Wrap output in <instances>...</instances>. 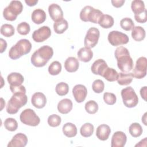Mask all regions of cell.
Masks as SVG:
<instances>
[{
    "mask_svg": "<svg viewBox=\"0 0 147 147\" xmlns=\"http://www.w3.org/2000/svg\"><path fill=\"white\" fill-rule=\"evenodd\" d=\"M114 55L117 60L118 67L122 72L127 73L133 69V61L126 48L123 46L117 48Z\"/></svg>",
    "mask_w": 147,
    "mask_h": 147,
    "instance_id": "cell-1",
    "label": "cell"
},
{
    "mask_svg": "<svg viewBox=\"0 0 147 147\" xmlns=\"http://www.w3.org/2000/svg\"><path fill=\"white\" fill-rule=\"evenodd\" d=\"M53 55V50L48 45H43L36 50L31 56V63L36 67L46 65Z\"/></svg>",
    "mask_w": 147,
    "mask_h": 147,
    "instance_id": "cell-2",
    "label": "cell"
},
{
    "mask_svg": "<svg viewBox=\"0 0 147 147\" xmlns=\"http://www.w3.org/2000/svg\"><path fill=\"white\" fill-rule=\"evenodd\" d=\"M31 48L32 44L28 40L21 39L11 47L9 52V56L13 60L19 59L21 56L29 53Z\"/></svg>",
    "mask_w": 147,
    "mask_h": 147,
    "instance_id": "cell-3",
    "label": "cell"
},
{
    "mask_svg": "<svg viewBox=\"0 0 147 147\" xmlns=\"http://www.w3.org/2000/svg\"><path fill=\"white\" fill-rule=\"evenodd\" d=\"M28 101V97L25 93H14L10 98L6 106V111L9 114H16L19 109L25 106Z\"/></svg>",
    "mask_w": 147,
    "mask_h": 147,
    "instance_id": "cell-4",
    "label": "cell"
},
{
    "mask_svg": "<svg viewBox=\"0 0 147 147\" xmlns=\"http://www.w3.org/2000/svg\"><path fill=\"white\" fill-rule=\"evenodd\" d=\"M103 15V14L100 10L94 9L91 6H86L80 11V18L84 22L98 24Z\"/></svg>",
    "mask_w": 147,
    "mask_h": 147,
    "instance_id": "cell-5",
    "label": "cell"
},
{
    "mask_svg": "<svg viewBox=\"0 0 147 147\" xmlns=\"http://www.w3.org/2000/svg\"><path fill=\"white\" fill-rule=\"evenodd\" d=\"M23 10V5L20 1H11L3 11V16L5 20L13 21L16 20Z\"/></svg>",
    "mask_w": 147,
    "mask_h": 147,
    "instance_id": "cell-6",
    "label": "cell"
},
{
    "mask_svg": "<svg viewBox=\"0 0 147 147\" xmlns=\"http://www.w3.org/2000/svg\"><path fill=\"white\" fill-rule=\"evenodd\" d=\"M121 94L123 103L126 107L132 108L138 104V98L131 87H127L122 89Z\"/></svg>",
    "mask_w": 147,
    "mask_h": 147,
    "instance_id": "cell-7",
    "label": "cell"
},
{
    "mask_svg": "<svg viewBox=\"0 0 147 147\" xmlns=\"http://www.w3.org/2000/svg\"><path fill=\"white\" fill-rule=\"evenodd\" d=\"M20 119L24 124L31 126H36L40 122V118L31 109L23 110L20 115Z\"/></svg>",
    "mask_w": 147,
    "mask_h": 147,
    "instance_id": "cell-8",
    "label": "cell"
},
{
    "mask_svg": "<svg viewBox=\"0 0 147 147\" xmlns=\"http://www.w3.org/2000/svg\"><path fill=\"white\" fill-rule=\"evenodd\" d=\"M109 42L113 46H118L121 45L126 44L129 40V37L121 32L113 30L110 32L107 37Z\"/></svg>",
    "mask_w": 147,
    "mask_h": 147,
    "instance_id": "cell-9",
    "label": "cell"
},
{
    "mask_svg": "<svg viewBox=\"0 0 147 147\" xmlns=\"http://www.w3.org/2000/svg\"><path fill=\"white\" fill-rule=\"evenodd\" d=\"M100 36V32L98 28H90L87 32L84 38V46L87 48H93L98 43Z\"/></svg>",
    "mask_w": 147,
    "mask_h": 147,
    "instance_id": "cell-10",
    "label": "cell"
},
{
    "mask_svg": "<svg viewBox=\"0 0 147 147\" xmlns=\"http://www.w3.org/2000/svg\"><path fill=\"white\" fill-rule=\"evenodd\" d=\"M147 59L145 57H139L136 63V66L133 71L134 78L136 79H142L146 75Z\"/></svg>",
    "mask_w": 147,
    "mask_h": 147,
    "instance_id": "cell-11",
    "label": "cell"
},
{
    "mask_svg": "<svg viewBox=\"0 0 147 147\" xmlns=\"http://www.w3.org/2000/svg\"><path fill=\"white\" fill-rule=\"evenodd\" d=\"M51 35V29L47 26H43L33 32L32 38L35 42H42L47 40Z\"/></svg>",
    "mask_w": 147,
    "mask_h": 147,
    "instance_id": "cell-12",
    "label": "cell"
},
{
    "mask_svg": "<svg viewBox=\"0 0 147 147\" xmlns=\"http://www.w3.org/2000/svg\"><path fill=\"white\" fill-rule=\"evenodd\" d=\"M28 140L27 136L21 133L16 134L7 144V147H24L26 145Z\"/></svg>",
    "mask_w": 147,
    "mask_h": 147,
    "instance_id": "cell-13",
    "label": "cell"
},
{
    "mask_svg": "<svg viewBox=\"0 0 147 147\" xmlns=\"http://www.w3.org/2000/svg\"><path fill=\"white\" fill-rule=\"evenodd\" d=\"M72 94L75 100L78 103H82L87 96V90L84 85L77 84L74 87Z\"/></svg>",
    "mask_w": 147,
    "mask_h": 147,
    "instance_id": "cell-14",
    "label": "cell"
},
{
    "mask_svg": "<svg viewBox=\"0 0 147 147\" xmlns=\"http://www.w3.org/2000/svg\"><path fill=\"white\" fill-rule=\"evenodd\" d=\"M127 137L126 134L121 131H115L111 138V147H123L126 144Z\"/></svg>",
    "mask_w": 147,
    "mask_h": 147,
    "instance_id": "cell-15",
    "label": "cell"
},
{
    "mask_svg": "<svg viewBox=\"0 0 147 147\" xmlns=\"http://www.w3.org/2000/svg\"><path fill=\"white\" fill-rule=\"evenodd\" d=\"M31 102L33 106L35 107L37 109H42L45 107L47 103V98L43 93L37 92L32 95Z\"/></svg>",
    "mask_w": 147,
    "mask_h": 147,
    "instance_id": "cell-16",
    "label": "cell"
},
{
    "mask_svg": "<svg viewBox=\"0 0 147 147\" xmlns=\"http://www.w3.org/2000/svg\"><path fill=\"white\" fill-rule=\"evenodd\" d=\"M48 12L52 20L55 22L63 18V11L56 3H52L48 7Z\"/></svg>",
    "mask_w": 147,
    "mask_h": 147,
    "instance_id": "cell-17",
    "label": "cell"
},
{
    "mask_svg": "<svg viewBox=\"0 0 147 147\" xmlns=\"http://www.w3.org/2000/svg\"><path fill=\"white\" fill-rule=\"evenodd\" d=\"M108 67L106 61L101 59L95 60L91 65V69L92 72L95 75L102 76L105 69Z\"/></svg>",
    "mask_w": 147,
    "mask_h": 147,
    "instance_id": "cell-18",
    "label": "cell"
},
{
    "mask_svg": "<svg viewBox=\"0 0 147 147\" xmlns=\"http://www.w3.org/2000/svg\"><path fill=\"white\" fill-rule=\"evenodd\" d=\"M111 129L109 126L106 124H102L98 126L96 130V136L101 141L107 140L110 134Z\"/></svg>",
    "mask_w": 147,
    "mask_h": 147,
    "instance_id": "cell-19",
    "label": "cell"
},
{
    "mask_svg": "<svg viewBox=\"0 0 147 147\" xmlns=\"http://www.w3.org/2000/svg\"><path fill=\"white\" fill-rule=\"evenodd\" d=\"M77 56L79 60L83 62L90 61L93 57V52L89 48L83 47L81 48L78 52Z\"/></svg>",
    "mask_w": 147,
    "mask_h": 147,
    "instance_id": "cell-20",
    "label": "cell"
},
{
    "mask_svg": "<svg viewBox=\"0 0 147 147\" xmlns=\"http://www.w3.org/2000/svg\"><path fill=\"white\" fill-rule=\"evenodd\" d=\"M73 104L71 99L65 98L61 100L57 105V110L63 114H68L72 109Z\"/></svg>",
    "mask_w": 147,
    "mask_h": 147,
    "instance_id": "cell-21",
    "label": "cell"
},
{
    "mask_svg": "<svg viewBox=\"0 0 147 147\" xmlns=\"http://www.w3.org/2000/svg\"><path fill=\"white\" fill-rule=\"evenodd\" d=\"M79 66L78 60L75 57H68L64 63V67L67 71L69 72H76Z\"/></svg>",
    "mask_w": 147,
    "mask_h": 147,
    "instance_id": "cell-22",
    "label": "cell"
},
{
    "mask_svg": "<svg viewBox=\"0 0 147 147\" xmlns=\"http://www.w3.org/2000/svg\"><path fill=\"white\" fill-rule=\"evenodd\" d=\"M7 80L10 86H20L24 81V76L18 72H11L7 77Z\"/></svg>",
    "mask_w": 147,
    "mask_h": 147,
    "instance_id": "cell-23",
    "label": "cell"
},
{
    "mask_svg": "<svg viewBox=\"0 0 147 147\" xmlns=\"http://www.w3.org/2000/svg\"><path fill=\"white\" fill-rule=\"evenodd\" d=\"M46 13L45 12L41 9H35L32 13L31 18L32 21L36 24H41L43 23L46 20Z\"/></svg>",
    "mask_w": 147,
    "mask_h": 147,
    "instance_id": "cell-24",
    "label": "cell"
},
{
    "mask_svg": "<svg viewBox=\"0 0 147 147\" xmlns=\"http://www.w3.org/2000/svg\"><path fill=\"white\" fill-rule=\"evenodd\" d=\"M133 78V75L131 72H119L117 80L119 85L126 86L131 83Z\"/></svg>",
    "mask_w": 147,
    "mask_h": 147,
    "instance_id": "cell-25",
    "label": "cell"
},
{
    "mask_svg": "<svg viewBox=\"0 0 147 147\" xmlns=\"http://www.w3.org/2000/svg\"><path fill=\"white\" fill-rule=\"evenodd\" d=\"M68 27V24L67 20L63 18L60 19L54 22L53 29L55 33L57 34L63 33Z\"/></svg>",
    "mask_w": 147,
    "mask_h": 147,
    "instance_id": "cell-26",
    "label": "cell"
},
{
    "mask_svg": "<svg viewBox=\"0 0 147 147\" xmlns=\"http://www.w3.org/2000/svg\"><path fill=\"white\" fill-rule=\"evenodd\" d=\"M145 29L140 26H134L131 32V37L136 41H141L143 40L145 37Z\"/></svg>",
    "mask_w": 147,
    "mask_h": 147,
    "instance_id": "cell-27",
    "label": "cell"
},
{
    "mask_svg": "<svg viewBox=\"0 0 147 147\" xmlns=\"http://www.w3.org/2000/svg\"><path fill=\"white\" fill-rule=\"evenodd\" d=\"M63 132L64 134L69 138L75 137L78 132L76 126L70 122L66 123L63 126Z\"/></svg>",
    "mask_w": 147,
    "mask_h": 147,
    "instance_id": "cell-28",
    "label": "cell"
},
{
    "mask_svg": "<svg viewBox=\"0 0 147 147\" xmlns=\"http://www.w3.org/2000/svg\"><path fill=\"white\" fill-rule=\"evenodd\" d=\"M114 23V18H113L112 16L109 14H103L101 17L98 22L99 25L102 28L105 29L110 28L113 26Z\"/></svg>",
    "mask_w": 147,
    "mask_h": 147,
    "instance_id": "cell-29",
    "label": "cell"
},
{
    "mask_svg": "<svg viewBox=\"0 0 147 147\" xmlns=\"http://www.w3.org/2000/svg\"><path fill=\"white\" fill-rule=\"evenodd\" d=\"M102 76L109 82H114L118 79V73L115 69L108 67L104 71Z\"/></svg>",
    "mask_w": 147,
    "mask_h": 147,
    "instance_id": "cell-30",
    "label": "cell"
},
{
    "mask_svg": "<svg viewBox=\"0 0 147 147\" xmlns=\"http://www.w3.org/2000/svg\"><path fill=\"white\" fill-rule=\"evenodd\" d=\"M131 8L134 15L139 14L146 10L144 2L141 0L133 1L131 4Z\"/></svg>",
    "mask_w": 147,
    "mask_h": 147,
    "instance_id": "cell-31",
    "label": "cell"
},
{
    "mask_svg": "<svg viewBox=\"0 0 147 147\" xmlns=\"http://www.w3.org/2000/svg\"><path fill=\"white\" fill-rule=\"evenodd\" d=\"M94 130V126L91 123H86L82 126L80 129V133L83 137H89L93 134Z\"/></svg>",
    "mask_w": 147,
    "mask_h": 147,
    "instance_id": "cell-32",
    "label": "cell"
},
{
    "mask_svg": "<svg viewBox=\"0 0 147 147\" xmlns=\"http://www.w3.org/2000/svg\"><path fill=\"white\" fill-rule=\"evenodd\" d=\"M129 131L131 136L133 137H140L142 133V126L138 123L135 122L130 125L129 128Z\"/></svg>",
    "mask_w": 147,
    "mask_h": 147,
    "instance_id": "cell-33",
    "label": "cell"
},
{
    "mask_svg": "<svg viewBox=\"0 0 147 147\" xmlns=\"http://www.w3.org/2000/svg\"><path fill=\"white\" fill-rule=\"evenodd\" d=\"M15 33L14 28L11 24H5L1 26V33L6 37L12 36Z\"/></svg>",
    "mask_w": 147,
    "mask_h": 147,
    "instance_id": "cell-34",
    "label": "cell"
},
{
    "mask_svg": "<svg viewBox=\"0 0 147 147\" xmlns=\"http://www.w3.org/2000/svg\"><path fill=\"white\" fill-rule=\"evenodd\" d=\"M61 71V64L58 61H53L48 67V72L51 75H57Z\"/></svg>",
    "mask_w": 147,
    "mask_h": 147,
    "instance_id": "cell-35",
    "label": "cell"
},
{
    "mask_svg": "<svg viewBox=\"0 0 147 147\" xmlns=\"http://www.w3.org/2000/svg\"><path fill=\"white\" fill-rule=\"evenodd\" d=\"M4 126L6 129L10 131H14L18 127L17 121L13 118H7L4 122Z\"/></svg>",
    "mask_w": 147,
    "mask_h": 147,
    "instance_id": "cell-36",
    "label": "cell"
},
{
    "mask_svg": "<svg viewBox=\"0 0 147 147\" xmlns=\"http://www.w3.org/2000/svg\"><path fill=\"white\" fill-rule=\"evenodd\" d=\"M120 26L123 30L126 31H129L132 30L134 27V24L130 18L126 17L121 20Z\"/></svg>",
    "mask_w": 147,
    "mask_h": 147,
    "instance_id": "cell-37",
    "label": "cell"
},
{
    "mask_svg": "<svg viewBox=\"0 0 147 147\" xmlns=\"http://www.w3.org/2000/svg\"><path fill=\"white\" fill-rule=\"evenodd\" d=\"M69 87L68 84L65 82H60L56 84V92L60 96H64L68 94Z\"/></svg>",
    "mask_w": 147,
    "mask_h": 147,
    "instance_id": "cell-38",
    "label": "cell"
},
{
    "mask_svg": "<svg viewBox=\"0 0 147 147\" xmlns=\"http://www.w3.org/2000/svg\"><path fill=\"white\" fill-rule=\"evenodd\" d=\"M85 110L88 113L94 114L98 110V105L94 100H89L85 104Z\"/></svg>",
    "mask_w": 147,
    "mask_h": 147,
    "instance_id": "cell-39",
    "label": "cell"
},
{
    "mask_svg": "<svg viewBox=\"0 0 147 147\" xmlns=\"http://www.w3.org/2000/svg\"><path fill=\"white\" fill-rule=\"evenodd\" d=\"M61 122V117L57 114H52L48 118V123L51 127L59 126Z\"/></svg>",
    "mask_w": 147,
    "mask_h": 147,
    "instance_id": "cell-40",
    "label": "cell"
},
{
    "mask_svg": "<svg viewBox=\"0 0 147 147\" xmlns=\"http://www.w3.org/2000/svg\"><path fill=\"white\" fill-rule=\"evenodd\" d=\"M17 30L21 35H26L30 30V25L26 22H22L17 25Z\"/></svg>",
    "mask_w": 147,
    "mask_h": 147,
    "instance_id": "cell-41",
    "label": "cell"
},
{
    "mask_svg": "<svg viewBox=\"0 0 147 147\" xmlns=\"http://www.w3.org/2000/svg\"><path fill=\"white\" fill-rule=\"evenodd\" d=\"M92 90L95 93H101L105 88L104 82L100 79H96L94 81L92 84Z\"/></svg>",
    "mask_w": 147,
    "mask_h": 147,
    "instance_id": "cell-42",
    "label": "cell"
},
{
    "mask_svg": "<svg viewBox=\"0 0 147 147\" xmlns=\"http://www.w3.org/2000/svg\"><path fill=\"white\" fill-rule=\"evenodd\" d=\"M103 100L106 104L109 105H113L116 102L117 98L113 93L105 92L103 94Z\"/></svg>",
    "mask_w": 147,
    "mask_h": 147,
    "instance_id": "cell-43",
    "label": "cell"
},
{
    "mask_svg": "<svg viewBox=\"0 0 147 147\" xmlns=\"http://www.w3.org/2000/svg\"><path fill=\"white\" fill-rule=\"evenodd\" d=\"M134 18L137 22L142 23V24L145 23L147 20L146 10H145L144 12H142L139 14L134 15Z\"/></svg>",
    "mask_w": 147,
    "mask_h": 147,
    "instance_id": "cell-44",
    "label": "cell"
},
{
    "mask_svg": "<svg viewBox=\"0 0 147 147\" xmlns=\"http://www.w3.org/2000/svg\"><path fill=\"white\" fill-rule=\"evenodd\" d=\"M10 89L13 94L18 93V92L26 94V89L25 87L22 85L17 86H13L10 85Z\"/></svg>",
    "mask_w": 147,
    "mask_h": 147,
    "instance_id": "cell-45",
    "label": "cell"
},
{
    "mask_svg": "<svg viewBox=\"0 0 147 147\" xmlns=\"http://www.w3.org/2000/svg\"><path fill=\"white\" fill-rule=\"evenodd\" d=\"M125 0H113L111 1L113 6L115 7H121L125 3Z\"/></svg>",
    "mask_w": 147,
    "mask_h": 147,
    "instance_id": "cell-46",
    "label": "cell"
},
{
    "mask_svg": "<svg viewBox=\"0 0 147 147\" xmlns=\"http://www.w3.org/2000/svg\"><path fill=\"white\" fill-rule=\"evenodd\" d=\"M0 41H1V51H0V52L3 53L6 50V49L7 48V43H6V41L2 38L0 39Z\"/></svg>",
    "mask_w": 147,
    "mask_h": 147,
    "instance_id": "cell-47",
    "label": "cell"
},
{
    "mask_svg": "<svg viewBox=\"0 0 147 147\" xmlns=\"http://www.w3.org/2000/svg\"><path fill=\"white\" fill-rule=\"evenodd\" d=\"M146 91H147L146 86H144V87H142L140 90V95H141V97L145 101L146 100Z\"/></svg>",
    "mask_w": 147,
    "mask_h": 147,
    "instance_id": "cell-48",
    "label": "cell"
},
{
    "mask_svg": "<svg viewBox=\"0 0 147 147\" xmlns=\"http://www.w3.org/2000/svg\"><path fill=\"white\" fill-rule=\"evenodd\" d=\"M25 2L29 6H33L38 3V0H25Z\"/></svg>",
    "mask_w": 147,
    "mask_h": 147,
    "instance_id": "cell-49",
    "label": "cell"
},
{
    "mask_svg": "<svg viewBox=\"0 0 147 147\" xmlns=\"http://www.w3.org/2000/svg\"><path fill=\"white\" fill-rule=\"evenodd\" d=\"M146 113H145L144 115V116L142 117V122L144 123L145 125H146Z\"/></svg>",
    "mask_w": 147,
    "mask_h": 147,
    "instance_id": "cell-50",
    "label": "cell"
},
{
    "mask_svg": "<svg viewBox=\"0 0 147 147\" xmlns=\"http://www.w3.org/2000/svg\"><path fill=\"white\" fill-rule=\"evenodd\" d=\"M1 110H2L3 109V106H5V102L3 100V99L2 98H1Z\"/></svg>",
    "mask_w": 147,
    "mask_h": 147,
    "instance_id": "cell-51",
    "label": "cell"
}]
</instances>
